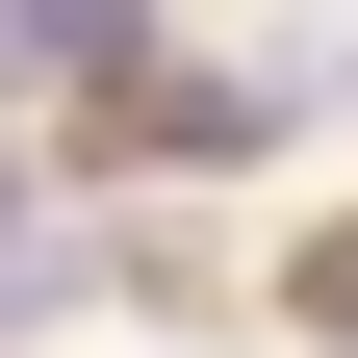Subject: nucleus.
<instances>
[{
    "label": "nucleus",
    "instance_id": "f257e3e1",
    "mask_svg": "<svg viewBox=\"0 0 358 358\" xmlns=\"http://www.w3.org/2000/svg\"><path fill=\"white\" fill-rule=\"evenodd\" d=\"M256 358H358V205H282L256 231Z\"/></svg>",
    "mask_w": 358,
    "mask_h": 358
},
{
    "label": "nucleus",
    "instance_id": "f03ea898",
    "mask_svg": "<svg viewBox=\"0 0 358 358\" xmlns=\"http://www.w3.org/2000/svg\"><path fill=\"white\" fill-rule=\"evenodd\" d=\"M0 358H52V333H0Z\"/></svg>",
    "mask_w": 358,
    "mask_h": 358
}]
</instances>
